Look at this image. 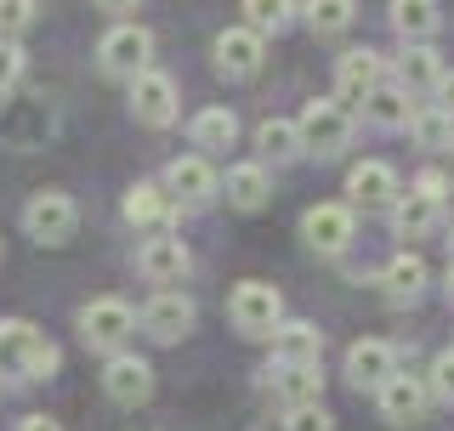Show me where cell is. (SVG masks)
Returning <instances> with one entry per match:
<instances>
[{"label":"cell","mask_w":454,"mask_h":431,"mask_svg":"<svg viewBox=\"0 0 454 431\" xmlns=\"http://www.w3.org/2000/svg\"><path fill=\"white\" fill-rule=\"evenodd\" d=\"M176 80L160 74V68H142V74L131 80V114L137 125H153V131H165L170 120H176Z\"/></svg>","instance_id":"8"},{"label":"cell","mask_w":454,"mask_h":431,"mask_svg":"<svg viewBox=\"0 0 454 431\" xmlns=\"http://www.w3.org/2000/svg\"><path fill=\"white\" fill-rule=\"evenodd\" d=\"M437 216H443V205H432V199H420V193H403L392 205V227H397V239H426L437 227Z\"/></svg>","instance_id":"29"},{"label":"cell","mask_w":454,"mask_h":431,"mask_svg":"<svg viewBox=\"0 0 454 431\" xmlns=\"http://www.w3.org/2000/svg\"><path fill=\"white\" fill-rule=\"evenodd\" d=\"M432 91H437V108H443V114H454V68H443V74H437V85H432Z\"/></svg>","instance_id":"36"},{"label":"cell","mask_w":454,"mask_h":431,"mask_svg":"<svg viewBox=\"0 0 454 431\" xmlns=\"http://www.w3.org/2000/svg\"><path fill=\"white\" fill-rule=\"evenodd\" d=\"M165 193L182 199V205H205V199L222 193V176L210 170L205 153H188V160H170V170H165Z\"/></svg>","instance_id":"16"},{"label":"cell","mask_w":454,"mask_h":431,"mask_svg":"<svg viewBox=\"0 0 454 431\" xmlns=\"http://www.w3.org/2000/svg\"><path fill=\"white\" fill-rule=\"evenodd\" d=\"M426 392H432V397H443V404H454V352H437V357H432Z\"/></svg>","instance_id":"34"},{"label":"cell","mask_w":454,"mask_h":431,"mask_svg":"<svg viewBox=\"0 0 454 431\" xmlns=\"http://www.w3.org/2000/svg\"><path fill=\"white\" fill-rule=\"evenodd\" d=\"M295 0H245V28H255V35H284V28L295 23Z\"/></svg>","instance_id":"30"},{"label":"cell","mask_w":454,"mask_h":431,"mask_svg":"<svg viewBox=\"0 0 454 431\" xmlns=\"http://www.w3.org/2000/svg\"><path fill=\"white\" fill-rule=\"evenodd\" d=\"M273 397H278L284 409L324 404V375H318V364H312V369H278V375H273Z\"/></svg>","instance_id":"25"},{"label":"cell","mask_w":454,"mask_h":431,"mask_svg":"<svg viewBox=\"0 0 454 431\" xmlns=\"http://www.w3.org/2000/svg\"><path fill=\"white\" fill-rule=\"evenodd\" d=\"M57 357V341H46L28 318H0V380H46Z\"/></svg>","instance_id":"1"},{"label":"cell","mask_w":454,"mask_h":431,"mask_svg":"<svg viewBox=\"0 0 454 431\" xmlns=\"http://www.w3.org/2000/svg\"><path fill=\"white\" fill-rule=\"evenodd\" d=\"M222 193H227V205H233V210H262L267 193H273L267 165H233V170H227V182H222Z\"/></svg>","instance_id":"23"},{"label":"cell","mask_w":454,"mask_h":431,"mask_svg":"<svg viewBox=\"0 0 454 431\" xmlns=\"http://www.w3.org/2000/svg\"><path fill=\"white\" fill-rule=\"evenodd\" d=\"M409 131H415L420 148H449V142H454V114H443L437 103H426V108H415Z\"/></svg>","instance_id":"31"},{"label":"cell","mask_w":454,"mask_h":431,"mask_svg":"<svg viewBox=\"0 0 454 431\" xmlns=\"http://www.w3.org/2000/svg\"><path fill=\"white\" fill-rule=\"evenodd\" d=\"M74 222H80V210H74V199L68 193H35L23 205V227H28V239L35 244H68L74 239Z\"/></svg>","instance_id":"6"},{"label":"cell","mask_w":454,"mask_h":431,"mask_svg":"<svg viewBox=\"0 0 454 431\" xmlns=\"http://www.w3.org/2000/svg\"><path fill=\"white\" fill-rule=\"evenodd\" d=\"M40 18V0H0V40H18Z\"/></svg>","instance_id":"32"},{"label":"cell","mask_w":454,"mask_h":431,"mask_svg":"<svg viewBox=\"0 0 454 431\" xmlns=\"http://www.w3.org/2000/svg\"><path fill=\"white\" fill-rule=\"evenodd\" d=\"M131 329H137V312H131V301H120V295H97V301L80 307V341L91 352L114 357L125 341H131Z\"/></svg>","instance_id":"3"},{"label":"cell","mask_w":454,"mask_h":431,"mask_svg":"<svg viewBox=\"0 0 454 431\" xmlns=\"http://www.w3.org/2000/svg\"><path fill=\"white\" fill-rule=\"evenodd\" d=\"M193 318H199V307H193V301L182 295V290H160V295L148 301V307H142V318H137V324L148 329L153 341H165V347H170V341H182V335L193 329Z\"/></svg>","instance_id":"11"},{"label":"cell","mask_w":454,"mask_h":431,"mask_svg":"<svg viewBox=\"0 0 454 431\" xmlns=\"http://www.w3.org/2000/svg\"><path fill=\"white\" fill-rule=\"evenodd\" d=\"M449 160H454V142H449Z\"/></svg>","instance_id":"40"},{"label":"cell","mask_w":454,"mask_h":431,"mask_svg":"<svg viewBox=\"0 0 454 431\" xmlns=\"http://www.w3.org/2000/svg\"><path fill=\"white\" fill-rule=\"evenodd\" d=\"M18 431H63V420H51V414H23Z\"/></svg>","instance_id":"37"},{"label":"cell","mask_w":454,"mask_h":431,"mask_svg":"<svg viewBox=\"0 0 454 431\" xmlns=\"http://www.w3.org/2000/svg\"><path fill=\"white\" fill-rule=\"evenodd\" d=\"M188 137H193L199 153H222V148L239 142V114L233 108H199L188 120Z\"/></svg>","instance_id":"20"},{"label":"cell","mask_w":454,"mask_h":431,"mask_svg":"<svg viewBox=\"0 0 454 431\" xmlns=\"http://www.w3.org/2000/svg\"><path fill=\"white\" fill-rule=\"evenodd\" d=\"M449 250H454V233H449Z\"/></svg>","instance_id":"41"},{"label":"cell","mask_w":454,"mask_h":431,"mask_svg":"<svg viewBox=\"0 0 454 431\" xmlns=\"http://www.w3.org/2000/svg\"><path fill=\"white\" fill-rule=\"evenodd\" d=\"M97 6H103V12H137L142 0H97Z\"/></svg>","instance_id":"38"},{"label":"cell","mask_w":454,"mask_h":431,"mask_svg":"<svg viewBox=\"0 0 454 431\" xmlns=\"http://www.w3.org/2000/svg\"><path fill=\"white\" fill-rule=\"evenodd\" d=\"M125 222L131 227H170L176 222V199L165 193V182H137L125 193Z\"/></svg>","instance_id":"19"},{"label":"cell","mask_w":454,"mask_h":431,"mask_svg":"<svg viewBox=\"0 0 454 431\" xmlns=\"http://www.w3.org/2000/svg\"><path fill=\"white\" fill-rule=\"evenodd\" d=\"M380 80H387V63H380V51H340L335 57V97L340 103H369V97L380 91Z\"/></svg>","instance_id":"9"},{"label":"cell","mask_w":454,"mask_h":431,"mask_svg":"<svg viewBox=\"0 0 454 431\" xmlns=\"http://www.w3.org/2000/svg\"><path fill=\"white\" fill-rule=\"evenodd\" d=\"M324 357V329L318 324H278L273 329V364L278 369H312Z\"/></svg>","instance_id":"18"},{"label":"cell","mask_w":454,"mask_h":431,"mask_svg":"<svg viewBox=\"0 0 454 431\" xmlns=\"http://www.w3.org/2000/svg\"><path fill=\"white\" fill-rule=\"evenodd\" d=\"M301 18L312 35H347L352 23H358V0H301Z\"/></svg>","instance_id":"26"},{"label":"cell","mask_w":454,"mask_h":431,"mask_svg":"<svg viewBox=\"0 0 454 431\" xmlns=\"http://www.w3.org/2000/svg\"><path fill=\"white\" fill-rule=\"evenodd\" d=\"M403 188H397V170L387 160H358L347 170V205L352 210H392Z\"/></svg>","instance_id":"7"},{"label":"cell","mask_w":454,"mask_h":431,"mask_svg":"<svg viewBox=\"0 0 454 431\" xmlns=\"http://www.w3.org/2000/svg\"><path fill=\"white\" fill-rule=\"evenodd\" d=\"M262 57H267V40L255 35V28H222L216 35V68L227 80H250L255 68H262Z\"/></svg>","instance_id":"17"},{"label":"cell","mask_w":454,"mask_h":431,"mask_svg":"<svg viewBox=\"0 0 454 431\" xmlns=\"http://www.w3.org/2000/svg\"><path fill=\"white\" fill-rule=\"evenodd\" d=\"M375 397H380V420L387 426H420L426 409H432V392H426L420 375H392Z\"/></svg>","instance_id":"14"},{"label":"cell","mask_w":454,"mask_h":431,"mask_svg":"<svg viewBox=\"0 0 454 431\" xmlns=\"http://www.w3.org/2000/svg\"><path fill=\"white\" fill-rule=\"evenodd\" d=\"M255 148H262V160L290 165V160H301V131H295V120H278V114H267V120L255 125Z\"/></svg>","instance_id":"24"},{"label":"cell","mask_w":454,"mask_h":431,"mask_svg":"<svg viewBox=\"0 0 454 431\" xmlns=\"http://www.w3.org/2000/svg\"><path fill=\"white\" fill-rule=\"evenodd\" d=\"M137 272L148 284H165V290H170V284H182L193 272V255H188V244H182V239H148L137 250Z\"/></svg>","instance_id":"15"},{"label":"cell","mask_w":454,"mask_h":431,"mask_svg":"<svg viewBox=\"0 0 454 431\" xmlns=\"http://www.w3.org/2000/svg\"><path fill=\"white\" fill-rule=\"evenodd\" d=\"M284 431H335V420L324 404H301V409H284Z\"/></svg>","instance_id":"33"},{"label":"cell","mask_w":454,"mask_h":431,"mask_svg":"<svg viewBox=\"0 0 454 431\" xmlns=\"http://www.w3.org/2000/svg\"><path fill=\"white\" fill-rule=\"evenodd\" d=\"M364 114H369V125H380V131H409L415 103H409V91H397V85H380V91L364 103Z\"/></svg>","instance_id":"28"},{"label":"cell","mask_w":454,"mask_h":431,"mask_svg":"<svg viewBox=\"0 0 454 431\" xmlns=\"http://www.w3.org/2000/svg\"><path fill=\"white\" fill-rule=\"evenodd\" d=\"M103 392L114 397V404H125V409L148 404V397H153V364L137 357V352H114L103 364Z\"/></svg>","instance_id":"10"},{"label":"cell","mask_w":454,"mask_h":431,"mask_svg":"<svg viewBox=\"0 0 454 431\" xmlns=\"http://www.w3.org/2000/svg\"><path fill=\"white\" fill-rule=\"evenodd\" d=\"M23 63H28V57H23L18 40H0V91H12V85L23 80Z\"/></svg>","instance_id":"35"},{"label":"cell","mask_w":454,"mask_h":431,"mask_svg":"<svg viewBox=\"0 0 454 431\" xmlns=\"http://www.w3.org/2000/svg\"><path fill=\"white\" fill-rule=\"evenodd\" d=\"M295 131H301V153L335 160V153H347V142H352V114L340 103H307L301 120H295Z\"/></svg>","instance_id":"4"},{"label":"cell","mask_w":454,"mask_h":431,"mask_svg":"<svg viewBox=\"0 0 454 431\" xmlns=\"http://www.w3.org/2000/svg\"><path fill=\"white\" fill-rule=\"evenodd\" d=\"M397 375V347L392 341H352L347 347V380L358 392H380Z\"/></svg>","instance_id":"12"},{"label":"cell","mask_w":454,"mask_h":431,"mask_svg":"<svg viewBox=\"0 0 454 431\" xmlns=\"http://www.w3.org/2000/svg\"><path fill=\"white\" fill-rule=\"evenodd\" d=\"M352 227H358V216H352V205H312L301 216V233L318 255H340L352 244Z\"/></svg>","instance_id":"13"},{"label":"cell","mask_w":454,"mask_h":431,"mask_svg":"<svg viewBox=\"0 0 454 431\" xmlns=\"http://www.w3.org/2000/svg\"><path fill=\"white\" fill-rule=\"evenodd\" d=\"M392 28L409 46H426V40L443 28V6H437V0H392Z\"/></svg>","instance_id":"21"},{"label":"cell","mask_w":454,"mask_h":431,"mask_svg":"<svg viewBox=\"0 0 454 431\" xmlns=\"http://www.w3.org/2000/svg\"><path fill=\"white\" fill-rule=\"evenodd\" d=\"M227 318L245 341H273V329L284 324V295L262 278H245L233 295H227Z\"/></svg>","instance_id":"2"},{"label":"cell","mask_w":454,"mask_h":431,"mask_svg":"<svg viewBox=\"0 0 454 431\" xmlns=\"http://www.w3.org/2000/svg\"><path fill=\"white\" fill-rule=\"evenodd\" d=\"M97 63L114 80H137L142 68H153V35L142 23H114L103 35V46H97Z\"/></svg>","instance_id":"5"},{"label":"cell","mask_w":454,"mask_h":431,"mask_svg":"<svg viewBox=\"0 0 454 431\" xmlns=\"http://www.w3.org/2000/svg\"><path fill=\"white\" fill-rule=\"evenodd\" d=\"M443 290H449V301H454V267H449V284H443Z\"/></svg>","instance_id":"39"},{"label":"cell","mask_w":454,"mask_h":431,"mask_svg":"<svg viewBox=\"0 0 454 431\" xmlns=\"http://www.w3.org/2000/svg\"><path fill=\"white\" fill-rule=\"evenodd\" d=\"M426 278H432V272H426V262L415 250H397L392 262H387V272H380V290H387V301H397V307H403V301H415L420 290H426Z\"/></svg>","instance_id":"22"},{"label":"cell","mask_w":454,"mask_h":431,"mask_svg":"<svg viewBox=\"0 0 454 431\" xmlns=\"http://www.w3.org/2000/svg\"><path fill=\"white\" fill-rule=\"evenodd\" d=\"M437 74H443V63H437V51L432 46H409L403 57H397V91H432Z\"/></svg>","instance_id":"27"}]
</instances>
